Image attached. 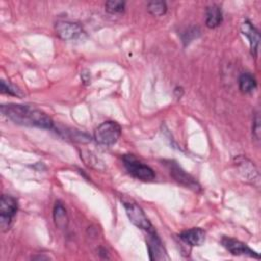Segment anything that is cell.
<instances>
[{"label": "cell", "mask_w": 261, "mask_h": 261, "mask_svg": "<svg viewBox=\"0 0 261 261\" xmlns=\"http://www.w3.org/2000/svg\"><path fill=\"white\" fill-rule=\"evenodd\" d=\"M1 112L5 117L17 124L44 129L54 128V122L51 117L34 106L10 103L2 105Z\"/></svg>", "instance_id": "6da1fadb"}, {"label": "cell", "mask_w": 261, "mask_h": 261, "mask_svg": "<svg viewBox=\"0 0 261 261\" xmlns=\"http://www.w3.org/2000/svg\"><path fill=\"white\" fill-rule=\"evenodd\" d=\"M121 135V127L116 121L107 120L102 122L94 133L95 141L103 146L114 145Z\"/></svg>", "instance_id": "7a4b0ae2"}, {"label": "cell", "mask_w": 261, "mask_h": 261, "mask_svg": "<svg viewBox=\"0 0 261 261\" xmlns=\"http://www.w3.org/2000/svg\"><path fill=\"white\" fill-rule=\"evenodd\" d=\"M122 161L126 171L132 176L144 181H151L155 178L154 170L150 166L139 161L133 154L123 155Z\"/></svg>", "instance_id": "3957f363"}, {"label": "cell", "mask_w": 261, "mask_h": 261, "mask_svg": "<svg viewBox=\"0 0 261 261\" xmlns=\"http://www.w3.org/2000/svg\"><path fill=\"white\" fill-rule=\"evenodd\" d=\"M165 165V167L167 168V170L169 171V174L173 177L174 180H176L177 182H179L180 185L195 191V192H199L201 191V187L198 184V181L192 176L190 175L188 172H186L178 164L176 161L174 160H163L162 161Z\"/></svg>", "instance_id": "277c9868"}, {"label": "cell", "mask_w": 261, "mask_h": 261, "mask_svg": "<svg viewBox=\"0 0 261 261\" xmlns=\"http://www.w3.org/2000/svg\"><path fill=\"white\" fill-rule=\"evenodd\" d=\"M122 204L128 219L134 225H136L138 228L145 231H149L153 229V226L150 220L146 216L143 209L137 203L132 201H122Z\"/></svg>", "instance_id": "5b68a950"}, {"label": "cell", "mask_w": 261, "mask_h": 261, "mask_svg": "<svg viewBox=\"0 0 261 261\" xmlns=\"http://www.w3.org/2000/svg\"><path fill=\"white\" fill-rule=\"evenodd\" d=\"M16 212L17 201L9 195H3L0 201V225L3 230L9 227Z\"/></svg>", "instance_id": "8992f818"}, {"label": "cell", "mask_w": 261, "mask_h": 261, "mask_svg": "<svg viewBox=\"0 0 261 261\" xmlns=\"http://www.w3.org/2000/svg\"><path fill=\"white\" fill-rule=\"evenodd\" d=\"M56 35L64 41H75L84 35L83 28L73 21L61 20L55 24Z\"/></svg>", "instance_id": "52a82bcc"}, {"label": "cell", "mask_w": 261, "mask_h": 261, "mask_svg": "<svg viewBox=\"0 0 261 261\" xmlns=\"http://www.w3.org/2000/svg\"><path fill=\"white\" fill-rule=\"evenodd\" d=\"M221 243L223 245V247L230 252L232 255H237V256H249V257H253V258H257L259 259V254L256 253L254 250H252L248 245H246L245 243L232 239V238H228V237H223L221 240Z\"/></svg>", "instance_id": "ba28073f"}, {"label": "cell", "mask_w": 261, "mask_h": 261, "mask_svg": "<svg viewBox=\"0 0 261 261\" xmlns=\"http://www.w3.org/2000/svg\"><path fill=\"white\" fill-rule=\"evenodd\" d=\"M147 247L149 252V257L151 260H164L168 259L161 240L157 236L155 229L147 231Z\"/></svg>", "instance_id": "9c48e42d"}, {"label": "cell", "mask_w": 261, "mask_h": 261, "mask_svg": "<svg viewBox=\"0 0 261 261\" xmlns=\"http://www.w3.org/2000/svg\"><path fill=\"white\" fill-rule=\"evenodd\" d=\"M241 32L249 40L251 54L253 56H256L258 53V48H259V43H260V36H259L257 29L252 24L251 21L245 20L241 24Z\"/></svg>", "instance_id": "30bf717a"}, {"label": "cell", "mask_w": 261, "mask_h": 261, "mask_svg": "<svg viewBox=\"0 0 261 261\" xmlns=\"http://www.w3.org/2000/svg\"><path fill=\"white\" fill-rule=\"evenodd\" d=\"M179 238L190 246H201L205 242V231L200 227H193L181 231Z\"/></svg>", "instance_id": "8fae6325"}, {"label": "cell", "mask_w": 261, "mask_h": 261, "mask_svg": "<svg viewBox=\"0 0 261 261\" xmlns=\"http://www.w3.org/2000/svg\"><path fill=\"white\" fill-rule=\"evenodd\" d=\"M240 173L245 179H249L251 181H254V179L258 180V172L254 166V164L248 160L247 158L240 157L237 160Z\"/></svg>", "instance_id": "7c38bea8"}, {"label": "cell", "mask_w": 261, "mask_h": 261, "mask_svg": "<svg viewBox=\"0 0 261 261\" xmlns=\"http://www.w3.org/2000/svg\"><path fill=\"white\" fill-rule=\"evenodd\" d=\"M222 22V12L218 5H211L206 9V25L210 29L218 27Z\"/></svg>", "instance_id": "4fadbf2b"}, {"label": "cell", "mask_w": 261, "mask_h": 261, "mask_svg": "<svg viewBox=\"0 0 261 261\" xmlns=\"http://www.w3.org/2000/svg\"><path fill=\"white\" fill-rule=\"evenodd\" d=\"M53 219L55 225L59 229H64L68 223V217L64 206L60 202H56L53 209Z\"/></svg>", "instance_id": "5bb4252c"}, {"label": "cell", "mask_w": 261, "mask_h": 261, "mask_svg": "<svg viewBox=\"0 0 261 261\" xmlns=\"http://www.w3.org/2000/svg\"><path fill=\"white\" fill-rule=\"evenodd\" d=\"M256 87H257V82L251 73L244 72L240 75L239 88H240L241 92H243L245 94L252 93L256 89Z\"/></svg>", "instance_id": "9a60e30c"}, {"label": "cell", "mask_w": 261, "mask_h": 261, "mask_svg": "<svg viewBox=\"0 0 261 261\" xmlns=\"http://www.w3.org/2000/svg\"><path fill=\"white\" fill-rule=\"evenodd\" d=\"M147 10L154 16H161L166 12L167 6L164 1H150L147 5Z\"/></svg>", "instance_id": "2e32d148"}, {"label": "cell", "mask_w": 261, "mask_h": 261, "mask_svg": "<svg viewBox=\"0 0 261 261\" xmlns=\"http://www.w3.org/2000/svg\"><path fill=\"white\" fill-rule=\"evenodd\" d=\"M124 7H125V3L123 1L110 0L105 3V10L111 14L121 13L124 10Z\"/></svg>", "instance_id": "e0dca14e"}, {"label": "cell", "mask_w": 261, "mask_h": 261, "mask_svg": "<svg viewBox=\"0 0 261 261\" xmlns=\"http://www.w3.org/2000/svg\"><path fill=\"white\" fill-rule=\"evenodd\" d=\"M1 92L4 94H8L11 96H16V97H21L22 93L21 91L15 87L14 85L10 84V83H6L5 81H1Z\"/></svg>", "instance_id": "ac0fdd59"}, {"label": "cell", "mask_w": 261, "mask_h": 261, "mask_svg": "<svg viewBox=\"0 0 261 261\" xmlns=\"http://www.w3.org/2000/svg\"><path fill=\"white\" fill-rule=\"evenodd\" d=\"M199 35H200V31H199L197 28H192V29L188 30V31L185 33V35L182 36V41H184L185 43H189V42H191L193 39L197 38Z\"/></svg>", "instance_id": "d6986e66"}, {"label": "cell", "mask_w": 261, "mask_h": 261, "mask_svg": "<svg viewBox=\"0 0 261 261\" xmlns=\"http://www.w3.org/2000/svg\"><path fill=\"white\" fill-rule=\"evenodd\" d=\"M252 133L256 140L260 139V117L259 113L257 112L255 114V117L253 119V125H252Z\"/></svg>", "instance_id": "ffe728a7"}, {"label": "cell", "mask_w": 261, "mask_h": 261, "mask_svg": "<svg viewBox=\"0 0 261 261\" xmlns=\"http://www.w3.org/2000/svg\"><path fill=\"white\" fill-rule=\"evenodd\" d=\"M81 75L83 76V81H84L85 83H89V82H90L91 77H90V73H89V71L84 70V71L82 72V74H81Z\"/></svg>", "instance_id": "44dd1931"}]
</instances>
